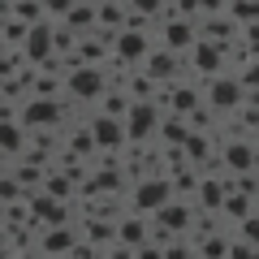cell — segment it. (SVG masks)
<instances>
[{
    "mask_svg": "<svg viewBox=\"0 0 259 259\" xmlns=\"http://www.w3.org/2000/svg\"><path fill=\"white\" fill-rule=\"evenodd\" d=\"M100 87V78H91V74H78L74 78V91H95Z\"/></svg>",
    "mask_w": 259,
    "mask_h": 259,
    "instance_id": "cell-1",
    "label": "cell"
}]
</instances>
